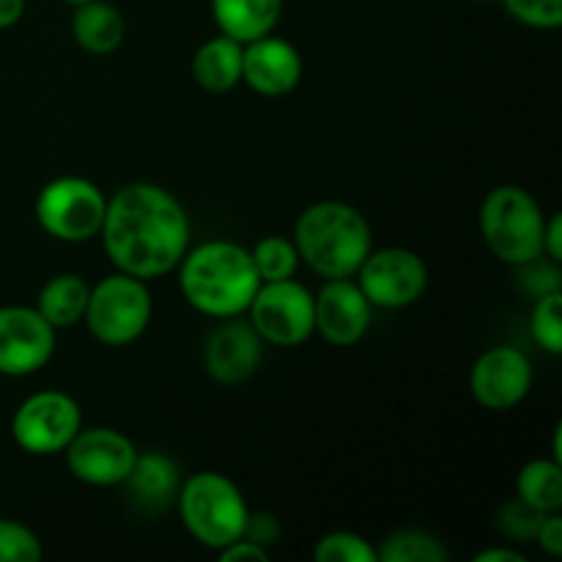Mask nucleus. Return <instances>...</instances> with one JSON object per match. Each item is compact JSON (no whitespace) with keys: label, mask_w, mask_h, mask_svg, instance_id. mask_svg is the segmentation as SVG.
<instances>
[{"label":"nucleus","mask_w":562,"mask_h":562,"mask_svg":"<svg viewBox=\"0 0 562 562\" xmlns=\"http://www.w3.org/2000/svg\"><path fill=\"white\" fill-rule=\"evenodd\" d=\"M519 269V283L532 300L543 294H554V291H562V272H560V261H552L547 256H538L532 261L521 263Z\"/></svg>","instance_id":"c85d7f7f"},{"label":"nucleus","mask_w":562,"mask_h":562,"mask_svg":"<svg viewBox=\"0 0 562 562\" xmlns=\"http://www.w3.org/2000/svg\"><path fill=\"white\" fill-rule=\"evenodd\" d=\"M69 31L77 47L88 55H113L126 38V20L108 0H88L75 5Z\"/></svg>","instance_id":"a211bd4d"},{"label":"nucleus","mask_w":562,"mask_h":562,"mask_svg":"<svg viewBox=\"0 0 562 562\" xmlns=\"http://www.w3.org/2000/svg\"><path fill=\"white\" fill-rule=\"evenodd\" d=\"M541 510L530 508L527 503H521L519 497H514L510 503L503 505V510H499V527H503V532L508 538H514V541H532L538 532V527H541L543 521Z\"/></svg>","instance_id":"c756f323"},{"label":"nucleus","mask_w":562,"mask_h":562,"mask_svg":"<svg viewBox=\"0 0 562 562\" xmlns=\"http://www.w3.org/2000/svg\"><path fill=\"white\" fill-rule=\"evenodd\" d=\"M313 316L322 340L335 349H349L371 329L373 305L355 278H335L324 280L322 289L313 294Z\"/></svg>","instance_id":"4468645a"},{"label":"nucleus","mask_w":562,"mask_h":562,"mask_svg":"<svg viewBox=\"0 0 562 562\" xmlns=\"http://www.w3.org/2000/svg\"><path fill=\"white\" fill-rule=\"evenodd\" d=\"M311 554L316 562H379L376 547L351 530L327 532L313 543Z\"/></svg>","instance_id":"393cba45"},{"label":"nucleus","mask_w":562,"mask_h":562,"mask_svg":"<svg viewBox=\"0 0 562 562\" xmlns=\"http://www.w3.org/2000/svg\"><path fill=\"white\" fill-rule=\"evenodd\" d=\"M532 541L541 547L543 554H549V558H560L562 554V516L560 514L543 516L541 527H538V532Z\"/></svg>","instance_id":"473e14b6"},{"label":"nucleus","mask_w":562,"mask_h":562,"mask_svg":"<svg viewBox=\"0 0 562 562\" xmlns=\"http://www.w3.org/2000/svg\"><path fill=\"white\" fill-rule=\"evenodd\" d=\"M173 505L184 530L212 552L245 536L250 505L241 488L223 472L201 470L184 477Z\"/></svg>","instance_id":"20e7f679"},{"label":"nucleus","mask_w":562,"mask_h":562,"mask_svg":"<svg viewBox=\"0 0 562 562\" xmlns=\"http://www.w3.org/2000/svg\"><path fill=\"white\" fill-rule=\"evenodd\" d=\"M530 333L543 351L562 355V291L538 296L530 313Z\"/></svg>","instance_id":"a878e982"},{"label":"nucleus","mask_w":562,"mask_h":562,"mask_svg":"<svg viewBox=\"0 0 562 562\" xmlns=\"http://www.w3.org/2000/svg\"><path fill=\"white\" fill-rule=\"evenodd\" d=\"M176 269L187 305L217 322L247 313L261 285L250 250L231 239H209L190 247Z\"/></svg>","instance_id":"f03ea898"},{"label":"nucleus","mask_w":562,"mask_h":562,"mask_svg":"<svg viewBox=\"0 0 562 562\" xmlns=\"http://www.w3.org/2000/svg\"><path fill=\"white\" fill-rule=\"evenodd\" d=\"M541 256L552 258V261H562V217L560 214H547Z\"/></svg>","instance_id":"72a5a7b5"},{"label":"nucleus","mask_w":562,"mask_h":562,"mask_svg":"<svg viewBox=\"0 0 562 562\" xmlns=\"http://www.w3.org/2000/svg\"><path fill=\"white\" fill-rule=\"evenodd\" d=\"M294 245L300 261L324 280L355 278L373 250L371 223L357 206L344 201H316L296 217Z\"/></svg>","instance_id":"7ed1b4c3"},{"label":"nucleus","mask_w":562,"mask_h":562,"mask_svg":"<svg viewBox=\"0 0 562 562\" xmlns=\"http://www.w3.org/2000/svg\"><path fill=\"white\" fill-rule=\"evenodd\" d=\"M151 316L154 300L146 280L115 269L113 274L91 285L82 322L97 344L124 349L143 338Z\"/></svg>","instance_id":"423d86ee"},{"label":"nucleus","mask_w":562,"mask_h":562,"mask_svg":"<svg viewBox=\"0 0 562 562\" xmlns=\"http://www.w3.org/2000/svg\"><path fill=\"white\" fill-rule=\"evenodd\" d=\"M448 558V547L434 532L417 527L393 532L376 547L379 562H445Z\"/></svg>","instance_id":"5701e85b"},{"label":"nucleus","mask_w":562,"mask_h":562,"mask_svg":"<svg viewBox=\"0 0 562 562\" xmlns=\"http://www.w3.org/2000/svg\"><path fill=\"white\" fill-rule=\"evenodd\" d=\"M88 294H91V283L82 274L60 272L42 285L33 307L42 313L49 327L69 329L86 316Z\"/></svg>","instance_id":"412c9836"},{"label":"nucleus","mask_w":562,"mask_h":562,"mask_svg":"<svg viewBox=\"0 0 562 562\" xmlns=\"http://www.w3.org/2000/svg\"><path fill=\"white\" fill-rule=\"evenodd\" d=\"M516 22L536 31H554L562 25V0H503Z\"/></svg>","instance_id":"cd10ccee"},{"label":"nucleus","mask_w":562,"mask_h":562,"mask_svg":"<svg viewBox=\"0 0 562 562\" xmlns=\"http://www.w3.org/2000/svg\"><path fill=\"white\" fill-rule=\"evenodd\" d=\"M516 497L541 514L562 510V464L554 459H532L516 475Z\"/></svg>","instance_id":"4be33fe9"},{"label":"nucleus","mask_w":562,"mask_h":562,"mask_svg":"<svg viewBox=\"0 0 562 562\" xmlns=\"http://www.w3.org/2000/svg\"><path fill=\"white\" fill-rule=\"evenodd\" d=\"M108 195L86 176H58L38 190L33 214L49 239L80 245L102 231Z\"/></svg>","instance_id":"0eeeda50"},{"label":"nucleus","mask_w":562,"mask_h":562,"mask_svg":"<svg viewBox=\"0 0 562 562\" xmlns=\"http://www.w3.org/2000/svg\"><path fill=\"white\" fill-rule=\"evenodd\" d=\"M247 316L258 338L278 349H296L316 335L313 291L294 278L258 285Z\"/></svg>","instance_id":"6e6552de"},{"label":"nucleus","mask_w":562,"mask_h":562,"mask_svg":"<svg viewBox=\"0 0 562 562\" xmlns=\"http://www.w3.org/2000/svg\"><path fill=\"white\" fill-rule=\"evenodd\" d=\"M212 16L223 36L247 44L274 33L283 0H212Z\"/></svg>","instance_id":"6ab92c4d"},{"label":"nucleus","mask_w":562,"mask_h":562,"mask_svg":"<svg viewBox=\"0 0 562 562\" xmlns=\"http://www.w3.org/2000/svg\"><path fill=\"white\" fill-rule=\"evenodd\" d=\"M305 75L302 53L274 33L247 42L241 49V82L261 97H285Z\"/></svg>","instance_id":"dca6fc26"},{"label":"nucleus","mask_w":562,"mask_h":562,"mask_svg":"<svg viewBox=\"0 0 562 562\" xmlns=\"http://www.w3.org/2000/svg\"><path fill=\"white\" fill-rule=\"evenodd\" d=\"M263 357V340L252 329L250 322L239 316L220 318L217 327L209 333L203 346V366L217 384L234 387L247 382L258 371Z\"/></svg>","instance_id":"2eb2a0df"},{"label":"nucleus","mask_w":562,"mask_h":562,"mask_svg":"<svg viewBox=\"0 0 562 562\" xmlns=\"http://www.w3.org/2000/svg\"><path fill=\"white\" fill-rule=\"evenodd\" d=\"M472 562H527L525 554L519 549H510V547H488L483 552H477Z\"/></svg>","instance_id":"f704fd0d"},{"label":"nucleus","mask_w":562,"mask_h":562,"mask_svg":"<svg viewBox=\"0 0 562 562\" xmlns=\"http://www.w3.org/2000/svg\"><path fill=\"white\" fill-rule=\"evenodd\" d=\"M55 333L36 307H0V376H31L55 355Z\"/></svg>","instance_id":"f8f14e48"},{"label":"nucleus","mask_w":562,"mask_h":562,"mask_svg":"<svg viewBox=\"0 0 562 562\" xmlns=\"http://www.w3.org/2000/svg\"><path fill=\"white\" fill-rule=\"evenodd\" d=\"M532 390V362L519 346H492L470 371V393L483 409H516Z\"/></svg>","instance_id":"ddd939ff"},{"label":"nucleus","mask_w":562,"mask_h":562,"mask_svg":"<svg viewBox=\"0 0 562 562\" xmlns=\"http://www.w3.org/2000/svg\"><path fill=\"white\" fill-rule=\"evenodd\" d=\"M217 554L223 562H269V558H272L267 547L250 541V538H236L234 543L220 549Z\"/></svg>","instance_id":"2f4dec72"},{"label":"nucleus","mask_w":562,"mask_h":562,"mask_svg":"<svg viewBox=\"0 0 562 562\" xmlns=\"http://www.w3.org/2000/svg\"><path fill=\"white\" fill-rule=\"evenodd\" d=\"M82 428V409L64 390H38L16 406L11 437L27 456H58Z\"/></svg>","instance_id":"1a4fd4ad"},{"label":"nucleus","mask_w":562,"mask_h":562,"mask_svg":"<svg viewBox=\"0 0 562 562\" xmlns=\"http://www.w3.org/2000/svg\"><path fill=\"white\" fill-rule=\"evenodd\" d=\"M25 14V0H0V31H9Z\"/></svg>","instance_id":"c9c22d12"},{"label":"nucleus","mask_w":562,"mask_h":562,"mask_svg":"<svg viewBox=\"0 0 562 562\" xmlns=\"http://www.w3.org/2000/svg\"><path fill=\"white\" fill-rule=\"evenodd\" d=\"M44 558L36 530L16 519H0V562H38Z\"/></svg>","instance_id":"bb28decb"},{"label":"nucleus","mask_w":562,"mask_h":562,"mask_svg":"<svg viewBox=\"0 0 562 562\" xmlns=\"http://www.w3.org/2000/svg\"><path fill=\"white\" fill-rule=\"evenodd\" d=\"M250 258L261 283L289 280L300 269V250H296L294 239H285V236L278 234L258 239L256 247L250 250Z\"/></svg>","instance_id":"b1692460"},{"label":"nucleus","mask_w":562,"mask_h":562,"mask_svg":"<svg viewBox=\"0 0 562 562\" xmlns=\"http://www.w3.org/2000/svg\"><path fill=\"white\" fill-rule=\"evenodd\" d=\"M477 3H488V0H477Z\"/></svg>","instance_id":"4c0bfd02"},{"label":"nucleus","mask_w":562,"mask_h":562,"mask_svg":"<svg viewBox=\"0 0 562 562\" xmlns=\"http://www.w3.org/2000/svg\"><path fill=\"white\" fill-rule=\"evenodd\" d=\"M60 3H66V5H71V9H75V5H80V3H88V0H60Z\"/></svg>","instance_id":"e433bc0d"},{"label":"nucleus","mask_w":562,"mask_h":562,"mask_svg":"<svg viewBox=\"0 0 562 562\" xmlns=\"http://www.w3.org/2000/svg\"><path fill=\"white\" fill-rule=\"evenodd\" d=\"M71 477L93 488L121 486L137 459V448L124 431L108 426H82L64 450Z\"/></svg>","instance_id":"9b49d317"},{"label":"nucleus","mask_w":562,"mask_h":562,"mask_svg":"<svg viewBox=\"0 0 562 562\" xmlns=\"http://www.w3.org/2000/svg\"><path fill=\"white\" fill-rule=\"evenodd\" d=\"M241 538H250V541L261 543V547H272L278 543L280 538V525L272 514H263V510H250L247 516V527H245V536Z\"/></svg>","instance_id":"7c9ffc66"},{"label":"nucleus","mask_w":562,"mask_h":562,"mask_svg":"<svg viewBox=\"0 0 562 562\" xmlns=\"http://www.w3.org/2000/svg\"><path fill=\"white\" fill-rule=\"evenodd\" d=\"M355 280L373 307L401 311L426 294L428 263L409 247H382L368 252Z\"/></svg>","instance_id":"9d476101"},{"label":"nucleus","mask_w":562,"mask_h":562,"mask_svg":"<svg viewBox=\"0 0 562 562\" xmlns=\"http://www.w3.org/2000/svg\"><path fill=\"white\" fill-rule=\"evenodd\" d=\"M477 223H481L483 241L497 261L521 267L541 256L547 212L525 187L499 184L488 190Z\"/></svg>","instance_id":"39448f33"},{"label":"nucleus","mask_w":562,"mask_h":562,"mask_svg":"<svg viewBox=\"0 0 562 562\" xmlns=\"http://www.w3.org/2000/svg\"><path fill=\"white\" fill-rule=\"evenodd\" d=\"M241 49L231 36H212L192 55V77L209 93H225L241 82Z\"/></svg>","instance_id":"aec40b11"},{"label":"nucleus","mask_w":562,"mask_h":562,"mask_svg":"<svg viewBox=\"0 0 562 562\" xmlns=\"http://www.w3.org/2000/svg\"><path fill=\"white\" fill-rule=\"evenodd\" d=\"M190 214L179 198L154 181H132L108 195L99 236L110 263L140 280L173 272L190 250Z\"/></svg>","instance_id":"f257e3e1"},{"label":"nucleus","mask_w":562,"mask_h":562,"mask_svg":"<svg viewBox=\"0 0 562 562\" xmlns=\"http://www.w3.org/2000/svg\"><path fill=\"white\" fill-rule=\"evenodd\" d=\"M181 481L184 477H181L179 464L170 456L159 453V450H148V453L137 450L135 464H132L130 475L121 486L126 488V494H130L137 508L157 514V510L170 508L176 503Z\"/></svg>","instance_id":"f3484780"}]
</instances>
